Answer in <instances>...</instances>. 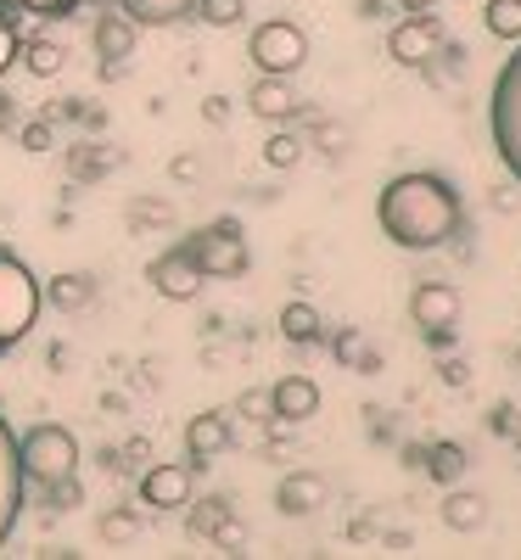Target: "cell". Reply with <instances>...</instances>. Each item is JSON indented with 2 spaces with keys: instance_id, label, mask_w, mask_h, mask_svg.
I'll list each match as a JSON object with an SVG mask.
<instances>
[{
  "instance_id": "obj_44",
  "label": "cell",
  "mask_w": 521,
  "mask_h": 560,
  "mask_svg": "<svg viewBox=\"0 0 521 560\" xmlns=\"http://www.w3.org/2000/svg\"><path fill=\"white\" fill-rule=\"evenodd\" d=\"M398 7H404V12H432L438 0H398Z\"/></svg>"
},
{
  "instance_id": "obj_28",
  "label": "cell",
  "mask_w": 521,
  "mask_h": 560,
  "mask_svg": "<svg viewBox=\"0 0 521 560\" xmlns=\"http://www.w3.org/2000/svg\"><path fill=\"white\" fill-rule=\"evenodd\" d=\"M192 516H185V527H192V538H208L224 516H230V499H219V493H208V499H192L185 504Z\"/></svg>"
},
{
  "instance_id": "obj_11",
  "label": "cell",
  "mask_w": 521,
  "mask_h": 560,
  "mask_svg": "<svg viewBox=\"0 0 521 560\" xmlns=\"http://www.w3.org/2000/svg\"><path fill=\"white\" fill-rule=\"evenodd\" d=\"M409 319L426 331H454L460 325V292L449 287V280H420V287L409 292Z\"/></svg>"
},
{
  "instance_id": "obj_27",
  "label": "cell",
  "mask_w": 521,
  "mask_h": 560,
  "mask_svg": "<svg viewBox=\"0 0 521 560\" xmlns=\"http://www.w3.org/2000/svg\"><path fill=\"white\" fill-rule=\"evenodd\" d=\"M483 23H488V34L494 39H521V0H488L483 7Z\"/></svg>"
},
{
  "instance_id": "obj_38",
  "label": "cell",
  "mask_w": 521,
  "mask_h": 560,
  "mask_svg": "<svg viewBox=\"0 0 521 560\" xmlns=\"http://www.w3.org/2000/svg\"><path fill=\"white\" fill-rule=\"evenodd\" d=\"M438 376H443L449 387H465V382H471V370H465V359H443V364H438Z\"/></svg>"
},
{
  "instance_id": "obj_4",
  "label": "cell",
  "mask_w": 521,
  "mask_h": 560,
  "mask_svg": "<svg viewBox=\"0 0 521 560\" xmlns=\"http://www.w3.org/2000/svg\"><path fill=\"white\" fill-rule=\"evenodd\" d=\"M18 465H23V482L51 488L79 471V438L68 427H57V420H39V427H28L18 438Z\"/></svg>"
},
{
  "instance_id": "obj_13",
  "label": "cell",
  "mask_w": 521,
  "mask_h": 560,
  "mask_svg": "<svg viewBox=\"0 0 521 560\" xmlns=\"http://www.w3.org/2000/svg\"><path fill=\"white\" fill-rule=\"evenodd\" d=\"M230 448V415H219V409H202V415H192V427H185V465L192 471H202L208 459H219Z\"/></svg>"
},
{
  "instance_id": "obj_24",
  "label": "cell",
  "mask_w": 521,
  "mask_h": 560,
  "mask_svg": "<svg viewBox=\"0 0 521 560\" xmlns=\"http://www.w3.org/2000/svg\"><path fill=\"white\" fill-rule=\"evenodd\" d=\"M331 353H337V364L359 370V376H375V370H382V359H375V353L364 348V337L354 331V325H343V331L331 337Z\"/></svg>"
},
{
  "instance_id": "obj_5",
  "label": "cell",
  "mask_w": 521,
  "mask_h": 560,
  "mask_svg": "<svg viewBox=\"0 0 521 560\" xmlns=\"http://www.w3.org/2000/svg\"><path fill=\"white\" fill-rule=\"evenodd\" d=\"M185 247H192L202 280H235V275H247V236H242V224L235 219H213L202 230H192L185 236Z\"/></svg>"
},
{
  "instance_id": "obj_1",
  "label": "cell",
  "mask_w": 521,
  "mask_h": 560,
  "mask_svg": "<svg viewBox=\"0 0 521 560\" xmlns=\"http://www.w3.org/2000/svg\"><path fill=\"white\" fill-rule=\"evenodd\" d=\"M375 224L382 236L404 253H432V247H449L465 224V208H460V191L443 179V174H398L387 179V191L375 197Z\"/></svg>"
},
{
  "instance_id": "obj_43",
  "label": "cell",
  "mask_w": 521,
  "mask_h": 560,
  "mask_svg": "<svg viewBox=\"0 0 521 560\" xmlns=\"http://www.w3.org/2000/svg\"><path fill=\"white\" fill-rule=\"evenodd\" d=\"M382 7L387 0H359V18H382Z\"/></svg>"
},
{
  "instance_id": "obj_39",
  "label": "cell",
  "mask_w": 521,
  "mask_h": 560,
  "mask_svg": "<svg viewBox=\"0 0 521 560\" xmlns=\"http://www.w3.org/2000/svg\"><path fill=\"white\" fill-rule=\"evenodd\" d=\"M169 174H174L180 185H192V179H197V158H192V152H185V158H174V163H169Z\"/></svg>"
},
{
  "instance_id": "obj_40",
  "label": "cell",
  "mask_w": 521,
  "mask_h": 560,
  "mask_svg": "<svg viewBox=\"0 0 521 560\" xmlns=\"http://www.w3.org/2000/svg\"><path fill=\"white\" fill-rule=\"evenodd\" d=\"M0 129H18V96L0 90Z\"/></svg>"
},
{
  "instance_id": "obj_41",
  "label": "cell",
  "mask_w": 521,
  "mask_h": 560,
  "mask_svg": "<svg viewBox=\"0 0 521 560\" xmlns=\"http://www.w3.org/2000/svg\"><path fill=\"white\" fill-rule=\"evenodd\" d=\"M202 118H208V124H224V118H230V107L213 96V102H202Z\"/></svg>"
},
{
  "instance_id": "obj_9",
  "label": "cell",
  "mask_w": 521,
  "mask_h": 560,
  "mask_svg": "<svg viewBox=\"0 0 521 560\" xmlns=\"http://www.w3.org/2000/svg\"><path fill=\"white\" fill-rule=\"evenodd\" d=\"M23 465H18V438H12V420L0 415V544L12 538L18 516H23Z\"/></svg>"
},
{
  "instance_id": "obj_17",
  "label": "cell",
  "mask_w": 521,
  "mask_h": 560,
  "mask_svg": "<svg viewBox=\"0 0 521 560\" xmlns=\"http://www.w3.org/2000/svg\"><path fill=\"white\" fill-rule=\"evenodd\" d=\"M45 303H51L57 314H84L90 303H96V275L84 269H62L45 280Z\"/></svg>"
},
{
  "instance_id": "obj_23",
  "label": "cell",
  "mask_w": 521,
  "mask_h": 560,
  "mask_svg": "<svg viewBox=\"0 0 521 560\" xmlns=\"http://www.w3.org/2000/svg\"><path fill=\"white\" fill-rule=\"evenodd\" d=\"M420 471L432 477V482H443V488H454L465 477V448L460 443H432V448H426V459H420Z\"/></svg>"
},
{
  "instance_id": "obj_34",
  "label": "cell",
  "mask_w": 521,
  "mask_h": 560,
  "mask_svg": "<svg viewBox=\"0 0 521 560\" xmlns=\"http://www.w3.org/2000/svg\"><path fill=\"white\" fill-rule=\"evenodd\" d=\"M235 415H242V420H253V427L275 420V409H269V393H264V387H247L242 398H235Z\"/></svg>"
},
{
  "instance_id": "obj_31",
  "label": "cell",
  "mask_w": 521,
  "mask_h": 560,
  "mask_svg": "<svg viewBox=\"0 0 521 560\" xmlns=\"http://www.w3.org/2000/svg\"><path fill=\"white\" fill-rule=\"evenodd\" d=\"M140 533V522L129 516V510H102V522H96V538L102 544H129Z\"/></svg>"
},
{
  "instance_id": "obj_26",
  "label": "cell",
  "mask_w": 521,
  "mask_h": 560,
  "mask_svg": "<svg viewBox=\"0 0 521 560\" xmlns=\"http://www.w3.org/2000/svg\"><path fill=\"white\" fill-rule=\"evenodd\" d=\"M303 152H309V140H303L298 129H275V135L264 140V163H269V168H298Z\"/></svg>"
},
{
  "instance_id": "obj_16",
  "label": "cell",
  "mask_w": 521,
  "mask_h": 560,
  "mask_svg": "<svg viewBox=\"0 0 521 560\" xmlns=\"http://www.w3.org/2000/svg\"><path fill=\"white\" fill-rule=\"evenodd\" d=\"M325 499H331V482H325L320 471H287V477H280V488H275L280 516H292V522L314 516V510H320Z\"/></svg>"
},
{
  "instance_id": "obj_30",
  "label": "cell",
  "mask_w": 521,
  "mask_h": 560,
  "mask_svg": "<svg viewBox=\"0 0 521 560\" xmlns=\"http://www.w3.org/2000/svg\"><path fill=\"white\" fill-rule=\"evenodd\" d=\"M303 140H309V147H320L325 158H343V152H348V129H343V124H331V118H314Z\"/></svg>"
},
{
  "instance_id": "obj_3",
  "label": "cell",
  "mask_w": 521,
  "mask_h": 560,
  "mask_svg": "<svg viewBox=\"0 0 521 560\" xmlns=\"http://www.w3.org/2000/svg\"><path fill=\"white\" fill-rule=\"evenodd\" d=\"M39 303H45V287L34 280V269L12 247H0V353H12L34 331Z\"/></svg>"
},
{
  "instance_id": "obj_42",
  "label": "cell",
  "mask_w": 521,
  "mask_h": 560,
  "mask_svg": "<svg viewBox=\"0 0 521 560\" xmlns=\"http://www.w3.org/2000/svg\"><path fill=\"white\" fill-rule=\"evenodd\" d=\"M510 427H516V409L499 404V409H494V432H510Z\"/></svg>"
},
{
  "instance_id": "obj_6",
  "label": "cell",
  "mask_w": 521,
  "mask_h": 560,
  "mask_svg": "<svg viewBox=\"0 0 521 560\" xmlns=\"http://www.w3.org/2000/svg\"><path fill=\"white\" fill-rule=\"evenodd\" d=\"M247 57H253L258 73H287V79H292V73L309 62V34H303L292 18H269V23L253 28Z\"/></svg>"
},
{
  "instance_id": "obj_45",
  "label": "cell",
  "mask_w": 521,
  "mask_h": 560,
  "mask_svg": "<svg viewBox=\"0 0 521 560\" xmlns=\"http://www.w3.org/2000/svg\"><path fill=\"white\" fill-rule=\"evenodd\" d=\"M0 7H7V12H23V0H0Z\"/></svg>"
},
{
  "instance_id": "obj_19",
  "label": "cell",
  "mask_w": 521,
  "mask_h": 560,
  "mask_svg": "<svg viewBox=\"0 0 521 560\" xmlns=\"http://www.w3.org/2000/svg\"><path fill=\"white\" fill-rule=\"evenodd\" d=\"M443 527H449V533H477V527H488V499L454 482L449 499H443Z\"/></svg>"
},
{
  "instance_id": "obj_32",
  "label": "cell",
  "mask_w": 521,
  "mask_h": 560,
  "mask_svg": "<svg viewBox=\"0 0 521 560\" xmlns=\"http://www.w3.org/2000/svg\"><path fill=\"white\" fill-rule=\"evenodd\" d=\"M39 493H45V504H51L57 516H62V510H79V504H84V482H79V471L62 477V482H51V488H39Z\"/></svg>"
},
{
  "instance_id": "obj_25",
  "label": "cell",
  "mask_w": 521,
  "mask_h": 560,
  "mask_svg": "<svg viewBox=\"0 0 521 560\" xmlns=\"http://www.w3.org/2000/svg\"><path fill=\"white\" fill-rule=\"evenodd\" d=\"M124 219H129V230H169L174 224V202H163V197H129V208H124Z\"/></svg>"
},
{
  "instance_id": "obj_14",
  "label": "cell",
  "mask_w": 521,
  "mask_h": 560,
  "mask_svg": "<svg viewBox=\"0 0 521 560\" xmlns=\"http://www.w3.org/2000/svg\"><path fill=\"white\" fill-rule=\"evenodd\" d=\"M140 504L185 510V504H192V465H152V471L140 477Z\"/></svg>"
},
{
  "instance_id": "obj_7",
  "label": "cell",
  "mask_w": 521,
  "mask_h": 560,
  "mask_svg": "<svg viewBox=\"0 0 521 560\" xmlns=\"http://www.w3.org/2000/svg\"><path fill=\"white\" fill-rule=\"evenodd\" d=\"M443 39H449V34H443V18H438V12H409V18L393 23V34H387V57H393L398 68H420Z\"/></svg>"
},
{
  "instance_id": "obj_37",
  "label": "cell",
  "mask_w": 521,
  "mask_h": 560,
  "mask_svg": "<svg viewBox=\"0 0 521 560\" xmlns=\"http://www.w3.org/2000/svg\"><path fill=\"white\" fill-rule=\"evenodd\" d=\"M23 12H34V18H73L79 12V0H23Z\"/></svg>"
},
{
  "instance_id": "obj_2",
  "label": "cell",
  "mask_w": 521,
  "mask_h": 560,
  "mask_svg": "<svg viewBox=\"0 0 521 560\" xmlns=\"http://www.w3.org/2000/svg\"><path fill=\"white\" fill-rule=\"evenodd\" d=\"M488 135H494V152H499L505 174L521 185V39H516V51L505 57V68L494 73V90H488Z\"/></svg>"
},
{
  "instance_id": "obj_29",
  "label": "cell",
  "mask_w": 521,
  "mask_h": 560,
  "mask_svg": "<svg viewBox=\"0 0 521 560\" xmlns=\"http://www.w3.org/2000/svg\"><path fill=\"white\" fill-rule=\"evenodd\" d=\"M192 12H197L208 28H235V23L247 18V0H197Z\"/></svg>"
},
{
  "instance_id": "obj_18",
  "label": "cell",
  "mask_w": 521,
  "mask_h": 560,
  "mask_svg": "<svg viewBox=\"0 0 521 560\" xmlns=\"http://www.w3.org/2000/svg\"><path fill=\"white\" fill-rule=\"evenodd\" d=\"M113 168H118V152L107 147V140H73L68 147V174L79 185H102Z\"/></svg>"
},
{
  "instance_id": "obj_8",
  "label": "cell",
  "mask_w": 521,
  "mask_h": 560,
  "mask_svg": "<svg viewBox=\"0 0 521 560\" xmlns=\"http://www.w3.org/2000/svg\"><path fill=\"white\" fill-rule=\"evenodd\" d=\"M147 280H152V292L169 298V303H192L202 292V269H197V258H192V247H185V242L169 247V253H158L147 264Z\"/></svg>"
},
{
  "instance_id": "obj_33",
  "label": "cell",
  "mask_w": 521,
  "mask_h": 560,
  "mask_svg": "<svg viewBox=\"0 0 521 560\" xmlns=\"http://www.w3.org/2000/svg\"><path fill=\"white\" fill-rule=\"evenodd\" d=\"M208 544H213V549H224V555H242V549H247V527L235 522V516H224V522L208 533Z\"/></svg>"
},
{
  "instance_id": "obj_21",
  "label": "cell",
  "mask_w": 521,
  "mask_h": 560,
  "mask_svg": "<svg viewBox=\"0 0 521 560\" xmlns=\"http://www.w3.org/2000/svg\"><path fill=\"white\" fill-rule=\"evenodd\" d=\"M18 62L34 73V79H57L62 68H68V51H62V45L57 39H18Z\"/></svg>"
},
{
  "instance_id": "obj_36",
  "label": "cell",
  "mask_w": 521,
  "mask_h": 560,
  "mask_svg": "<svg viewBox=\"0 0 521 560\" xmlns=\"http://www.w3.org/2000/svg\"><path fill=\"white\" fill-rule=\"evenodd\" d=\"M18 62V12L0 7V73Z\"/></svg>"
},
{
  "instance_id": "obj_35",
  "label": "cell",
  "mask_w": 521,
  "mask_h": 560,
  "mask_svg": "<svg viewBox=\"0 0 521 560\" xmlns=\"http://www.w3.org/2000/svg\"><path fill=\"white\" fill-rule=\"evenodd\" d=\"M18 140H23V152H51L57 129H51V118H39V124H18Z\"/></svg>"
},
{
  "instance_id": "obj_15",
  "label": "cell",
  "mask_w": 521,
  "mask_h": 560,
  "mask_svg": "<svg viewBox=\"0 0 521 560\" xmlns=\"http://www.w3.org/2000/svg\"><path fill=\"white\" fill-rule=\"evenodd\" d=\"M269 409H275L280 427H303V420L320 415V387H314L309 376H280V382L269 387Z\"/></svg>"
},
{
  "instance_id": "obj_46",
  "label": "cell",
  "mask_w": 521,
  "mask_h": 560,
  "mask_svg": "<svg viewBox=\"0 0 521 560\" xmlns=\"http://www.w3.org/2000/svg\"><path fill=\"white\" fill-rule=\"evenodd\" d=\"M79 7H113V0H79Z\"/></svg>"
},
{
  "instance_id": "obj_22",
  "label": "cell",
  "mask_w": 521,
  "mask_h": 560,
  "mask_svg": "<svg viewBox=\"0 0 521 560\" xmlns=\"http://www.w3.org/2000/svg\"><path fill=\"white\" fill-rule=\"evenodd\" d=\"M118 7H124L140 28H169V23H180L185 12H192L197 0H118Z\"/></svg>"
},
{
  "instance_id": "obj_20",
  "label": "cell",
  "mask_w": 521,
  "mask_h": 560,
  "mask_svg": "<svg viewBox=\"0 0 521 560\" xmlns=\"http://www.w3.org/2000/svg\"><path fill=\"white\" fill-rule=\"evenodd\" d=\"M280 337H287L292 348H314V342L325 337L320 308H314V303H287V308H280Z\"/></svg>"
},
{
  "instance_id": "obj_10",
  "label": "cell",
  "mask_w": 521,
  "mask_h": 560,
  "mask_svg": "<svg viewBox=\"0 0 521 560\" xmlns=\"http://www.w3.org/2000/svg\"><path fill=\"white\" fill-rule=\"evenodd\" d=\"M135 39H140V23L124 7L96 12V23H90V45H96V57L107 62V73H124V62L135 57Z\"/></svg>"
},
{
  "instance_id": "obj_12",
  "label": "cell",
  "mask_w": 521,
  "mask_h": 560,
  "mask_svg": "<svg viewBox=\"0 0 521 560\" xmlns=\"http://www.w3.org/2000/svg\"><path fill=\"white\" fill-rule=\"evenodd\" d=\"M247 107H253L258 118H269V124H287V118L303 113V96L292 90L287 73H258L253 90H247Z\"/></svg>"
}]
</instances>
